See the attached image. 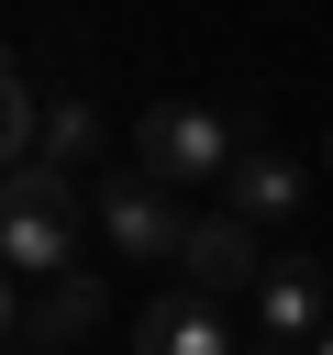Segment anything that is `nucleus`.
<instances>
[{"mask_svg": "<svg viewBox=\"0 0 333 355\" xmlns=\"http://www.w3.org/2000/svg\"><path fill=\"white\" fill-rule=\"evenodd\" d=\"M78 222H89L78 166L22 155V166L0 178V266H11V277H67V266H78Z\"/></svg>", "mask_w": 333, "mask_h": 355, "instance_id": "nucleus-1", "label": "nucleus"}, {"mask_svg": "<svg viewBox=\"0 0 333 355\" xmlns=\"http://www.w3.org/2000/svg\"><path fill=\"white\" fill-rule=\"evenodd\" d=\"M233 111H211V100H155L144 122H133V166L155 178V189H200V178H233Z\"/></svg>", "mask_w": 333, "mask_h": 355, "instance_id": "nucleus-2", "label": "nucleus"}, {"mask_svg": "<svg viewBox=\"0 0 333 355\" xmlns=\"http://www.w3.org/2000/svg\"><path fill=\"white\" fill-rule=\"evenodd\" d=\"M89 211H100V233H111V255H122V266H178V244H189V222H178V189H155L144 166H122V178H89Z\"/></svg>", "mask_w": 333, "mask_h": 355, "instance_id": "nucleus-3", "label": "nucleus"}, {"mask_svg": "<svg viewBox=\"0 0 333 355\" xmlns=\"http://www.w3.org/2000/svg\"><path fill=\"white\" fill-rule=\"evenodd\" d=\"M266 266H278V255H266L255 222H233V211L189 222V244H178V288H189V300H255Z\"/></svg>", "mask_w": 333, "mask_h": 355, "instance_id": "nucleus-4", "label": "nucleus"}, {"mask_svg": "<svg viewBox=\"0 0 333 355\" xmlns=\"http://www.w3.org/2000/svg\"><path fill=\"white\" fill-rule=\"evenodd\" d=\"M322 300H333V266H311V255H278L266 266V288H255V344L266 355H311L333 322H322Z\"/></svg>", "mask_w": 333, "mask_h": 355, "instance_id": "nucleus-5", "label": "nucleus"}, {"mask_svg": "<svg viewBox=\"0 0 333 355\" xmlns=\"http://www.w3.org/2000/svg\"><path fill=\"white\" fill-rule=\"evenodd\" d=\"M133 355H244V344H233L222 300L166 288V300H144V311H133Z\"/></svg>", "mask_w": 333, "mask_h": 355, "instance_id": "nucleus-6", "label": "nucleus"}, {"mask_svg": "<svg viewBox=\"0 0 333 355\" xmlns=\"http://www.w3.org/2000/svg\"><path fill=\"white\" fill-rule=\"evenodd\" d=\"M300 189H311V178H300L289 155H266V144H255V155H233V178H222V211H233V222H289V211H300Z\"/></svg>", "mask_w": 333, "mask_h": 355, "instance_id": "nucleus-7", "label": "nucleus"}, {"mask_svg": "<svg viewBox=\"0 0 333 355\" xmlns=\"http://www.w3.org/2000/svg\"><path fill=\"white\" fill-rule=\"evenodd\" d=\"M89 322H100V277H78V266H67V277H44V300L22 311V344H11V355H44V344H78Z\"/></svg>", "mask_w": 333, "mask_h": 355, "instance_id": "nucleus-8", "label": "nucleus"}, {"mask_svg": "<svg viewBox=\"0 0 333 355\" xmlns=\"http://www.w3.org/2000/svg\"><path fill=\"white\" fill-rule=\"evenodd\" d=\"M33 155H56V166L89 178V166H100V111H89V100H44V144H33Z\"/></svg>", "mask_w": 333, "mask_h": 355, "instance_id": "nucleus-9", "label": "nucleus"}, {"mask_svg": "<svg viewBox=\"0 0 333 355\" xmlns=\"http://www.w3.org/2000/svg\"><path fill=\"white\" fill-rule=\"evenodd\" d=\"M33 144H44V100H33V89H22V67L0 55V178H11Z\"/></svg>", "mask_w": 333, "mask_h": 355, "instance_id": "nucleus-10", "label": "nucleus"}, {"mask_svg": "<svg viewBox=\"0 0 333 355\" xmlns=\"http://www.w3.org/2000/svg\"><path fill=\"white\" fill-rule=\"evenodd\" d=\"M22 344V300H11V266H0V355Z\"/></svg>", "mask_w": 333, "mask_h": 355, "instance_id": "nucleus-11", "label": "nucleus"}, {"mask_svg": "<svg viewBox=\"0 0 333 355\" xmlns=\"http://www.w3.org/2000/svg\"><path fill=\"white\" fill-rule=\"evenodd\" d=\"M311 355H333V333H322V344H311Z\"/></svg>", "mask_w": 333, "mask_h": 355, "instance_id": "nucleus-12", "label": "nucleus"}, {"mask_svg": "<svg viewBox=\"0 0 333 355\" xmlns=\"http://www.w3.org/2000/svg\"><path fill=\"white\" fill-rule=\"evenodd\" d=\"M322 166H333V133H322Z\"/></svg>", "mask_w": 333, "mask_h": 355, "instance_id": "nucleus-13", "label": "nucleus"}]
</instances>
